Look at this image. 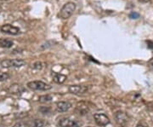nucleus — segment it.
I'll use <instances>...</instances> for the list:
<instances>
[{
  "mask_svg": "<svg viewBox=\"0 0 153 127\" xmlns=\"http://www.w3.org/2000/svg\"><path fill=\"white\" fill-rule=\"evenodd\" d=\"M94 119L99 126H105L110 124V119L105 114H94Z\"/></svg>",
  "mask_w": 153,
  "mask_h": 127,
  "instance_id": "obj_6",
  "label": "nucleus"
},
{
  "mask_svg": "<svg viewBox=\"0 0 153 127\" xmlns=\"http://www.w3.org/2000/svg\"><path fill=\"white\" fill-rule=\"evenodd\" d=\"M115 120L117 124L121 127H125L127 123H128V116L123 111H117L115 114Z\"/></svg>",
  "mask_w": 153,
  "mask_h": 127,
  "instance_id": "obj_5",
  "label": "nucleus"
},
{
  "mask_svg": "<svg viewBox=\"0 0 153 127\" xmlns=\"http://www.w3.org/2000/svg\"><path fill=\"white\" fill-rule=\"evenodd\" d=\"M69 92L73 95H81L84 94L85 92H87L88 87L84 86V85H71L69 87Z\"/></svg>",
  "mask_w": 153,
  "mask_h": 127,
  "instance_id": "obj_8",
  "label": "nucleus"
},
{
  "mask_svg": "<svg viewBox=\"0 0 153 127\" xmlns=\"http://www.w3.org/2000/svg\"><path fill=\"white\" fill-rule=\"evenodd\" d=\"M148 63H149V64H150L151 66H153V58H152V59H151V60L149 61V62H148Z\"/></svg>",
  "mask_w": 153,
  "mask_h": 127,
  "instance_id": "obj_23",
  "label": "nucleus"
},
{
  "mask_svg": "<svg viewBox=\"0 0 153 127\" xmlns=\"http://www.w3.org/2000/svg\"><path fill=\"white\" fill-rule=\"evenodd\" d=\"M46 125V123L43 120H35L33 122L34 127H44Z\"/></svg>",
  "mask_w": 153,
  "mask_h": 127,
  "instance_id": "obj_15",
  "label": "nucleus"
},
{
  "mask_svg": "<svg viewBox=\"0 0 153 127\" xmlns=\"http://www.w3.org/2000/svg\"><path fill=\"white\" fill-rule=\"evenodd\" d=\"M9 78H10V75H9L7 72H0V82L5 81V80H7Z\"/></svg>",
  "mask_w": 153,
  "mask_h": 127,
  "instance_id": "obj_17",
  "label": "nucleus"
},
{
  "mask_svg": "<svg viewBox=\"0 0 153 127\" xmlns=\"http://www.w3.org/2000/svg\"><path fill=\"white\" fill-rule=\"evenodd\" d=\"M128 17H129L130 19H132V20L138 19V18H140V14H139V13H137V12L133 11V12H131V13L128 15Z\"/></svg>",
  "mask_w": 153,
  "mask_h": 127,
  "instance_id": "obj_19",
  "label": "nucleus"
},
{
  "mask_svg": "<svg viewBox=\"0 0 153 127\" xmlns=\"http://www.w3.org/2000/svg\"><path fill=\"white\" fill-rule=\"evenodd\" d=\"M71 108V104L68 102H59L56 103V110L59 113H64Z\"/></svg>",
  "mask_w": 153,
  "mask_h": 127,
  "instance_id": "obj_9",
  "label": "nucleus"
},
{
  "mask_svg": "<svg viewBox=\"0 0 153 127\" xmlns=\"http://www.w3.org/2000/svg\"><path fill=\"white\" fill-rule=\"evenodd\" d=\"M76 111L81 115H85L86 114L88 113L89 109H88V106L84 102H78L77 105H76Z\"/></svg>",
  "mask_w": 153,
  "mask_h": 127,
  "instance_id": "obj_10",
  "label": "nucleus"
},
{
  "mask_svg": "<svg viewBox=\"0 0 153 127\" xmlns=\"http://www.w3.org/2000/svg\"><path fill=\"white\" fill-rule=\"evenodd\" d=\"M52 99H53L52 96H50V95H44V96H41L39 97V102H50Z\"/></svg>",
  "mask_w": 153,
  "mask_h": 127,
  "instance_id": "obj_14",
  "label": "nucleus"
},
{
  "mask_svg": "<svg viewBox=\"0 0 153 127\" xmlns=\"http://www.w3.org/2000/svg\"><path fill=\"white\" fill-rule=\"evenodd\" d=\"M151 0H139V2H140V3H143V4H145V3H148V2H150Z\"/></svg>",
  "mask_w": 153,
  "mask_h": 127,
  "instance_id": "obj_22",
  "label": "nucleus"
},
{
  "mask_svg": "<svg viewBox=\"0 0 153 127\" xmlns=\"http://www.w3.org/2000/svg\"><path fill=\"white\" fill-rule=\"evenodd\" d=\"M43 66H44V64L41 61H36L33 64V68L36 69V70H41L43 68Z\"/></svg>",
  "mask_w": 153,
  "mask_h": 127,
  "instance_id": "obj_16",
  "label": "nucleus"
},
{
  "mask_svg": "<svg viewBox=\"0 0 153 127\" xmlns=\"http://www.w3.org/2000/svg\"><path fill=\"white\" fill-rule=\"evenodd\" d=\"M27 87L33 90H49L52 88L49 84L44 83L43 81L39 80H35V81H31L27 83Z\"/></svg>",
  "mask_w": 153,
  "mask_h": 127,
  "instance_id": "obj_3",
  "label": "nucleus"
},
{
  "mask_svg": "<svg viewBox=\"0 0 153 127\" xmlns=\"http://www.w3.org/2000/svg\"><path fill=\"white\" fill-rule=\"evenodd\" d=\"M14 44L13 40L8 39H0V47L1 48H5V49H9L11 48Z\"/></svg>",
  "mask_w": 153,
  "mask_h": 127,
  "instance_id": "obj_12",
  "label": "nucleus"
},
{
  "mask_svg": "<svg viewBox=\"0 0 153 127\" xmlns=\"http://www.w3.org/2000/svg\"><path fill=\"white\" fill-rule=\"evenodd\" d=\"M13 127H27L26 124L22 123V122H19V123H16V125H14Z\"/></svg>",
  "mask_w": 153,
  "mask_h": 127,
  "instance_id": "obj_20",
  "label": "nucleus"
},
{
  "mask_svg": "<svg viewBox=\"0 0 153 127\" xmlns=\"http://www.w3.org/2000/svg\"><path fill=\"white\" fill-rule=\"evenodd\" d=\"M58 126L60 127H80L82 123L70 117H64L59 120Z\"/></svg>",
  "mask_w": 153,
  "mask_h": 127,
  "instance_id": "obj_2",
  "label": "nucleus"
},
{
  "mask_svg": "<svg viewBox=\"0 0 153 127\" xmlns=\"http://www.w3.org/2000/svg\"><path fill=\"white\" fill-rule=\"evenodd\" d=\"M54 44H55V42H54V41H52V40H49V41L45 42L44 44H43L42 45H41L40 50H46V49H49V48H50V47H52Z\"/></svg>",
  "mask_w": 153,
  "mask_h": 127,
  "instance_id": "obj_13",
  "label": "nucleus"
},
{
  "mask_svg": "<svg viewBox=\"0 0 153 127\" xmlns=\"http://www.w3.org/2000/svg\"><path fill=\"white\" fill-rule=\"evenodd\" d=\"M75 10H76V4L73 2H68L61 8L58 16L60 17V19L66 20L71 16V15L73 14Z\"/></svg>",
  "mask_w": 153,
  "mask_h": 127,
  "instance_id": "obj_1",
  "label": "nucleus"
},
{
  "mask_svg": "<svg viewBox=\"0 0 153 127\" xmlns=\"http://www.w3.org/2000/svg\"><path fill=\"white\" fill-rule=\"evenodd\" d=\"M26 64V61L22 59H6L0 62V65L3 67H21Z\"/></svg>",
  "mask_w": 153,
  "mask_h": 127,
  "instance_id": "obj_4",
  "label": "nucleus"
},
{
  "mask_svg": "<svg viewBox=\"0 0 153 127\" xmlns=\"http://www.w3.org/2000/svg\"><path fill=\"white\" fill-rule=\"evenodd\" d=\"M1 31L3 33L10 34V35H18L21 33L20 28H16L15 26H12L10 24H5L1 27Z\"/></svg>",
  "mask_w": 153,
  "mask_h": 127,
  "instance_id": "obj_7",
  "label": "nucleus"
},
{
  "mask_svg": "<svg viewBox=\"0 0 153 127\" xmlns=\"http://www.w3.org/2000/svg\"><path fill=\"white\" fill-rule=\"evenodd\" d=\"M136 127H149V126H148L146 123H144V122H140V123H139V124L137 125Z\"/></svg>",
  "mask_w": 153,
  "mask_h": 127,
  "instance_id": "obj_21",
  "label": "nucleus"
},
{
  "mask_svg": "<svg viewBox=\"0 0 153 127\" xmlns=\"http://www.w3.org/2000/svg\"><path fill=\"white\" fill-rule=\"evenodd\" d=\"M52 77H53L54 82L56 84H63L66 79V75L58 73V72H52Z\"/></svg>",
  "mask_w": 153,
  "mask_h": 127,
  "instance_id": "obj_11",
  "label": "nucleus"
},
{
  "mask_svg": "<svg viewBox=\"0 0 153 127\" xmlns=\"http://www.w3.org/2000/svg\"><path fill=\"white\" fill-rule=\"evenodd\" d=\"M39 112H41L42 114H49L50 113V108L49 107H41L39 108Z\"/></svg>",
  "mask_w": 153,
  "mask_h": 127,
  "instance_id": "obj_18",
  "label": "nucleus"
}]
</instances>
